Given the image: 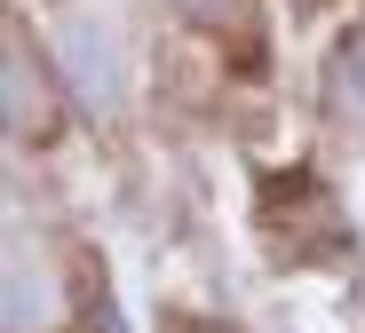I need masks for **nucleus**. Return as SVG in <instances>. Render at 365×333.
I'll list each match as a JSON object with an SVG mask.
<instances>
[{
  "mask_svg": "<svg viewBox=\"0 0 365 333\" xmlns=\"http://www.w3.org/2000/svg\"><path fill=\"white\" fill-rule=\"evenodd\" d=\"M0 119H9L16 143H48L56 135V72L32 48V32L9 16L0 24Z\"/></svg>",
  "mask_w": 365,
  "mask_h": 333,
  "instance_id": "1",
  "label": "nucleus"
},
{
  "mask_svg": "<svg viewBox=\"0 0 365 333\" xmlns=\"http://www.w3.org/2000/svg\"><path fill=\"white\" fill-rule=\"evenodd\" d=\"M326 103L349 119V127H365V24L334 48V80H326Z\"/></svg>",
  "mask_w": 365,
  "mask_h": 333,
  "instance_id": "3",
  "label": "nucleus"
},
{
  "mask_svg": "<svg viewBox=\"0 0 365 333\" xmlns=\"http://www.w3.org/2000/svg\"><path fill=\"white\" fill-rule=\"evenodd\" d=\"M182 9H191V16H207V24H215V16H230V9H247V0H182Z\"/></svg>",
  "mask_w": 365,
  "mask_h": 333,
  "instance_id": "5",
  "label": "nucleus"
},
{
  "mask_svg": "<svg viewBox=\"0 0 365 333\" xmlns=\"http://www.w3.org/2000/svg\"><path fill=\"white\" fill-rule=\"evenodd\" d=\"M64 56H72V88L88 96V111H111V103H119V72H111L119 56H111V40L80 24V32L64 40Z\"/></svg>",
  "mask_w": 365,
  "mask_h": 333,
  "instance_id": "2",
  "label": "nucleus"
},
{
  "mask_svg": "<svg viewBox=\"0 0 365 333\" xmlns=\"http://www.w3.org/2000/svg\"><path fill=\"white\" fill-rule=\"evenodd\" d=\"M9 333H32V278H24V254L9 262Z\"/></svg>",
  "mask_w": 365,
  "mask_h": 333,
  "instance_id": "4",
  "label": "nucleus"
},
{
  "mask_svg": "<svg viewBox=\"0 0 365 333\" xmlns=\"http://www.w3.org/2000/svg\"><path fill=\"white\" fill-rule=\"evenodd\" d=\"M207 333H222V325H207Z\"/></svg>",
  "mask_w": 365,
  "mask_h": 333,
  "instance_id": "6",
  "label": "nucleus"
}]
</instances>
